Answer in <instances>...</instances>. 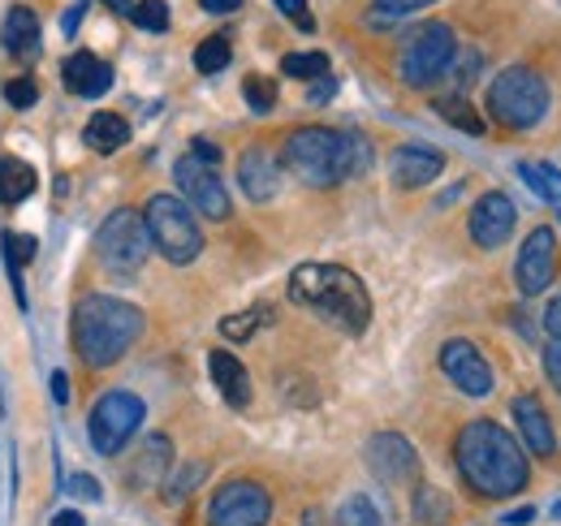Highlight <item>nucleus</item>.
Masks as SVG:
<instances>
[{
	"label": "nucleus",
	"instance_id": "5",
	"mask_svg": "<svg viewBox=\"0 0 561 526\" xmlns=\"http://www.w3.org/2000/svg\"><path fill=\"white\" fill-rule=\"evenodd\" d=\"M549 82L531 66L501 69L489 82V117L505 130H536L549 117Z\"/></svg>",
	"mask_w": 561,
	"mask_h": 526
},
{
	"label": "nucleus",
	"instance_id": "14",
	"mask_svg": "<svg viewBox=\"0 0 561 526\" xmlns=\"http://www.w3.org/2000/svg\"><path fill=\"white\" fill-rule=\"evenodd\" d=\"M514 220H518V207H514V198L510 195H501V191L480 195L476 198V207H471V220H467L471 242H476V247H484V251L505 247V242H510V233H514Z\"/></svg>",
	"mask_w": 561,
	"mask_h": 526
},
{
	"label": "nucleus",
	"instance_id": "17",
	"mask_svg": "<svg viewBox=\"0 0 561 526\" xmlns=\"http://www.w3.org/2000/svg\"><path fill=\"white\" fill-rule=\"evenodd\" d=\"M514 427H518L523 445H527L536 458H553V454H558V432H553V419H549V410L540 405V397H536V393L514 397Z\"/></svg>",
	"mask_w": 561,
	"mask_h": 526
},
{
	"label": "nucleus",
	"instance_id": "42",
	"mask_svg": "<svg viewBox=\"0 0 561 526\" xmlns=\"http://www.w3.org/2000/svg\"><path fill=\"white\" fill-rule=\"evenodd\" d=\"M191 156H195V160H204V164H211V169L220 164V147L208 142V138H195V142H191Z\"/></svg>",
	"mask_w": 561,
	"mask_h": 526
},
{
	"label": "nucleus",
	"instance_id": "25",
	"mask_svg": "<svg viewBox=\"0 0 561 526\" xmlns=\"http://www.w3.org/2000/svg\"><path fill=\"white\" fill-rule=\"evenodd\" d=\"M432 108H436L454 130L484 134V117L471 108V100H467V95H436V100H432Z\"/></svg>",
	"mask_w": 561,
	"mask_h": 526
},
{
	"label": "nucleus",
	"instance_id": "16",
	"mask_svg": "<svg viewBox=\"0 0 561 526\" xmlns=\"http://www.w3.org/2000/svg\"><path fill=\"white\" fill-rule=\"evenodd\" d=\"M440 169H445V156H440L436 147H423V142L398 147L393 160H389V178H393V186H402V191L432 186V182L440 178Z\"/></svg>",
	"mask_w": 561,
	"mask_h": 526
},
{
	"label": "nucleus",
	"instance_id": "21",
	"mask_svg": "<svg viewBox=\"0 0 561 526\" xmlns=\"http://www.w3.org/2000/svg\"><path fill=\"white\" fill-rule=\"evenodd\" d=\"M208 371H211V385H216V393L225 397L233 410L251 405V376H247L242 358H233L229 350H211V354H208Z\"/></svg>",
	"mask_w": 561,
	"mask_h": 526
},
{
	"label": "nucleus",
	"instance_id": "45",
	"mask_svg": "<svg viewBox=\"0 0 561 526\" xmlns=\"http://www.w3.org/2000/svg\"><path fill=\"white\" fill-rule=\"evenodd\" d=\"M199 4H204V13H238L242 0H199Z\"/></svg>",
	"mask_w": 561,
	"mask_h": 526
},
{
	"label": "nucleus",
	"instance_id": "22",
	"mask_svg": "<svg viewBox=\"0 0 561 526\" xmlns=\"http://www.w3.org/2000/svg\"><path fill=\"white\" fill-rule=\"evenodd\" d=\"M169 470H173V445H169V436H147L139 458L130 461V470H126V479L135 488H156Z\"/></svg>",
	"mask_w": 561,
	"mask_h": 526
},
{
	"label": "nucleus",
	"instance_id": "18",
	"mask_svg": "<svg viewBox=\"0 0 561 526\" xmlns=\"http://www.w3.org/2000/svg\"><path fill=\"white\" fill-rule=\"evenodd\" d=\"M238 186L251 203H268L280 191V160L268 147H247L238 160Z\"/></svg>",
	"mask_w": 561,
	"mask_h": 526
},
{
	"label": "nucleus",
	"instance_id": "12",
	"mask_svg": "<svg viewBox=\"0 0 561 526\" xmlns=\"http://www.w3.org/2000/svg\"><path fill=\"white\" fill-rule=\"evenodd\" d=\"M173 178H178L191 211H199L204 220H229V195H225V182L216 178L211 164L195 160V156H182L173 164Z\"/></svg>",
	"mask_w": 561,
	"mask_h": 526
},
{
	"label": "nucleus",
	"instance_id": "19",
	"mask_svg": "<svg viewBox=\"0 0 561 526\" xmlns=\"http://www.w3.org/2000/svg\"><path fill=\"white\" fill-rule=\"evenodd\" d=\"M0 44L9 57H22V61H35L39 57V44H44V31H39V18L35 9L26 4H13L4 13V26H0Z\"/></svg>",
	"mask_w": 561,
	"mask_h": 526
},
{
	"label": "nucleus",
	"instance_id": "24",
	"mask_svg": "<svg viewBox=\"0 0 561 526\" xmlns=\"http://www.w3.org/2000/svg\"><path fill=\"white\" fill-rule=\"evenodd\" d=\"M31 195H35V169H31L26 160L4 156V160H0V198H4L9 207H18V203H26Z\"/></svg>",
	"mask_w": 561,
	"mask_h": 526
},
{
	"label": "nucleus",
	"instance_id": "40",
	"mask_svg": "<svg viewBox=\"0 0 561 526\" xmlns=\"http://www.w3.org/2000/svg\"><path fill=\"white\" fill-rule=\"evenodd\" d=\"M70 492L73 496H87V501H100V496H104V492H100V479H91V474H73Z\"/></svg>",
	"mask_w": 561,
	"mask_h": 526
},
{
	"label": "nucleus",
	"instance_id": "38",
	"mask_svg": "<svg viewBox=\"0 0 561 526\" xmlns=\"http://www.w3.org/2000/svg\"><path fill=\"white\" fill-rule=\"evenodd\" d=\"M277 9L298 26V31H316V18H311V9H307V0H277Z\"/></svg>",
	"mask_w": 561,
	"mask_h": 526
},
{
	"label": "nucleus",
	"instance_id": "50",
	"mask_svg": "<svg viewBox=\"0 0 561 526\" xmlns=\"http://www.w3.org/2000/svg\"><path fill=\"white\" fill-rule=\"evenodd\" d=\"M302 526H324V514H320V510H311V514L302 518Z\"/></svg>",
	"mask_w": 561,
	"mask_h": 526
},
{
	"label": "nucleus",
	"instance_id": "36",
	"mask_svg": "<svg viewBox=\"0 0 561 526\" xmlns=\"http://www.w3.org/2000/svg\"><path fill=\"white\" fill-rule=\"evenodd\" d=\"M415 518H420V523H445V518H449L445 496L432 492V488H420V496H415Z\"/></svg>",
	"mask_w": 561,
	"mask_h": 526
},
{
	"label": "nucleus",
	"instance_id": "34",
	"mask_svg": "<svg viewBox=\"0 0 561 526\" xmlns=\"http://www.w3.org/2000/svg\"><path fill=\"white\" fill-rule=\"evenodd\" d=\"M130 22H135L139 31L164 35V31H169V4H164V0H139V4L130 9Z\"/></svg>",
	"mask_w": 561,
	"mask_h": 526
},
{
	"label": "nucleus",
	"instance_id": "32",
	"mask_svg": "<svg viewBox=\"0 0 561 526\" xmlns=\"http://www.w3.org/2000/svg\"><path fill=\"white\" fill-rule=\"evenodd\" d=\"M204 479H208V461H191V466H182V470L164 483V501H186Z\"/></svg>",
	"mask_w": 561,
	"mask_h": 526
},
{
	"label": "nucleus",
	"instance_id": "44",
	"mask_svg": "<svg viewBox=\"0 0 561 526\" xmlns=\"http://www.w3.org/2000/svg\"><path fill=\"white\" fill-rule=\"evenodd\" d=\"M545 329H549V341H561V298L549 302V311H545Z\"/></svg>",
	"mask_w": 561,
	"mask_h": 526
},
{
	"label": "nucleus",
	"instance_id": "29",
	"mask_svg": "<svg viewBox=\"0 0 561 526\" xmlns=\"http://www.w3.org/2000/svg\"><path fill=\"white\" fill-rule=\"evenodd\" d=\"M264 320H273V311H268V307H251V311L225 316V320H220V336H229V341H251Z\"/></svg>",
	"mask_w": 561,
	"mask_h": 526
},
{
	"label": "nucleus",
	"instance_id": "41",
	"mask_svg": "<svg viewBox=\"0 0 561 526\" xmlns=\"http://www.w3.org/2000/svg\"><path fill=\"white\" fill-rule=\"evenodd\" d=\"M333 95H337V78H333V73H324V78H316V87H311V95H307V100H311V104H324V100H333Z\"/></svg>",
	"mask_w": 561,
	"mask_h": 526
},
{
	"label": "nucleus",
	"instance_id": "26",
	"mask_svg": "<svg viewBox=\"0 0 561 526\" xmlns=\"http://www.w3.org/2000/svg\"><path fill=\"white\" fill-rule=\"evenodd\" d=\"M518 173H523V182L536 191V198L561 207V173L553 164H518Z\"/></svg>",
	"mask_w": 561,
	"mask_h": 526
},
{
	"label": "nucleus",
	"instance_id": "35",
	"mask_svg": "<svg viewBox=\"0 0 561 526\" xmlns=\"http://www.w3.org/2000/svg\"><path fill=\"white\" fill-rule=\"evenodd\" d=\"M229 39H220V35H211V39H204L199 48H195V69L199 73H220V69L229 66Z\"/></svg>",
	"mask_w": 561,
	"mask_h": 526
},
{
	"label": "nucleus",
	"instance_id": "10",
	"mask_svg": "<svg viewBox=\"0 0 561 526\" xmlns=\"http://www.w3.org/2000/svg\"><path fill=\"white\" fill-rule=\"evenodd\" d=\"M268 514H273V496L255 479H229L211 496L208 526H264Z\"/></svg>",
	"mask_w": 561,
	"mask_h": 526
},
{
	"label": "nucleus",
	"instance_id": "48",
	"mask_svg": "<svg viewBox=\"0 0 561 526\" xmlns=\"http://www.w3.org/2000/svg\"><path fill=\"white\" fill-rule=\"evenodd\" d=\"M53 526H87V523H82L78 510H61V514H53Z\"/></svg>",
	"mask_w": 561,
	"mask_h": 526
},
{
	"label": "nucleus",
	"instance_id": "4",
	"mask_svg": "<svg viewBox=\"0 0 561 526\" xmlns=\"http://www.w3.org/2000/svg\"><path fill=\"white\" fill-rule=\"evenodd\" d=\"M142 332V311L135 302L108 298V294H87L73 302L70 336L73 350L87 367H113L130 354V345L139 341Z\"/></svg>",
	"mask_w": 561,
	"mask_h": 526
},
{
	"label": "nucleus",
	"instance_id": "6",
	"mask_svg": "<svg viewBox=\"0 0 561 526\" xmlns=\"http://www.w3.org/2000/svg\"><path fill=\"white\" fill-rule=\"evenodd\" d=\"M142 225H147V238L151 247L164 255L169 263L186 267L204 255V229L195 220V211L186 207V198L178 195H151L142 207Z\"/></svg>",
	"mask_w": 561,
	"mask_h": 526
},
{
	"label": "nucleus",
	"instance_id": "13",
	"mask_svg": "<svg viewBox=\"0 0 561 526\" xmlns=\"http://www.w3.org/2000/svg\"><path fill=\"white\" fill-rule=\"evenodd\" d=\"M440 371L449 376V385L467 397H489L492 393V367L480 354V345H471L467 336H454L440 345Z\"/></svg>",
	"mask_w": 561,
	"mask_h": 526
},
{
	"label": "nucleus",
	"instance_id": "20",
	"mask_svg": "<svg viewBox=\"0 0 561 526\" xmlns=\"http://www.w3.org/2000/svg\"><path fill=\"white\" fill-rule=\"evenodd\" d=\"M61 78H66V87H70L73 95L100 100L113 87V66L100 61L95 53H73V57H66V66H61Z\"/></svg>",
	"mask_w": 561,
	"mask_h": 526
},
{
	"label": "nucleus",
	"instance_id": "1",
	"mask_svg": "<svg viewBox=\"0 0 561 526\" xmlns=\"http://www.w3.org/2000/svg\"><path fill=\"white\" fill-rule=\"evenodd\" d=\"M454 461L467 479V488L484 501H505V496H518L531 479V461L518 449V441L492 423V419H476L458 432L454 441Z\"/></svg>",
	"mask_w": 561,
	"mask_h": 526
},
{
	"label": "nucleus",
	"instance_id": "46",
	"mask_svg": "<svg viewBox=\"0 0 561 526\" xmlns=\"http://www.w3.org/2000/svg\"><path fill=\"white\" fill-rule=\"evenodd\" d=\"M82 13H87V0H78L70 13H66V22H61V31H66V35H73V31H78V18H82Z\"/></svg>",
	"mask_w": 561,
	"mask_h": 526
},
{
	"label": "nucleus",
	"instance_id": "33",
	"mask_svg": "<svg viewBox=\"0 0 561 526\" xmlns=\"http://www.w3.org/2000/svg\"><path fill=\"white\" fill-rule=\"evenodd\" d=\"M337 526H385V523H380V510L363 492H354V496L342 501V510H337Z\"/></svg>",
	"mask_w": 561,
	"mask_h": 526
},
{
	"label": "nucleus",
	"instance_id": "51",
	"mask_svg": "<svg viewBox=\"0 0 561 526\" xmlns=\"http://www.w3.org/2000/svg\"><path fill=\"white\" fill-rule=\"evenodd\" d=\"M558 514H561V505H558Z\"/></svg>",
	"mask_w": 561,
	"mask_h": 526
},
{
	"label": "nucleus",
	"instance_id": "49",
	"mask_svg": "<svg viewBox=\"0 0 561 526\" xmlns=\"http://www.w3.org/2000/svg\"><path fill=\"white\" fill-rule=\"evenodd\" d=\"M104 4L117 9V13H130V9H135V0H104Z\"/></svg>",
	"mask_w": 561,
	"mask_h": 526
},
{
	"label": "nucleus",
	"instance_id": "39",
	"mask_svg": "<svg viewBox=\"0 0 561 526\" xmlns=\"http://www.w3.org/2000/svg\"><path fill=\"white\" fill-rule=\"evenodd\" d=\"M545 376H549V385L561 393V341L545 345Z\"/></svg>",
	"mask_w": 561,
	"mask_h": 526
},
{
	"label": "nucleus",
	"instance_id": "2",
	"mask_svg": "<svg viewBox=\"0 0 561 526\" xmlns=\"http://www.w3.org/2000/svg\"><path fill=\"white\" fill-rule=\"evenodd\" d=\"M371 147L354 130H329V126H302L289 130L280 142V169H289L302 186L329 191L342 186L358 173H367Z\"/></svg>",
	"mask_w": 561,
	"mask_h": 526
},
{
	"label": "nucleus",
	"instance_id": "7",
	"mask_svg": "<svg viewBox=\"0 0 561 526\" xmlns=\"http://www.w3.org/2000/svg\"><path fill=\"white\" fill-rule=\"evenodd\" d=\"M458 57V39L445 22H423L415 26L407 39H402V53H398V78L415 91H427L432 82H440L449 66Z\"/></svg>",
	"mask_w": 561,
	"mask_h": 526
},
{
	"label": "nucleus",
	"instance_id": "9",
	"mask_svg": "<svg viewBox=\"0 0 561 526\" xmlns=\"http://www.w3.org/2000/svg\"><path fill=\"white\" fill-rule=\"evenodd\" d=\"M95 251H100V263H104L108 272H122V276H126V272H139L142 263H147V251H151L142 211H130V207L113 211V216L100 225V233H95Z\"/></svg>",
	"mask_w": 561,
	"mask_h": 526
},
{
	"label": "nucleus",
	"instance_id": "15",
	"mask_svg": "<svg viewBox=\"0 0 561 526\" xmlns=\"http://www.w3.org/2000/svg\"><path fill=\"white\" fill-rule=\"evenodd\" d=\"M367 466H371V474L385 479V483H411V479L420 474V454H415V445H411L407 436H398V432H376V436L367 441Z\"/></svg>",
	"mask_w": 561,
	"mask_h": 526
},
{
	"label": "nucleus",
	"instance_id": "43",
	"mask_svg": "<svg viewBox=\"0 0 561 526\" xmlns=\"http://www.w3.org/2000/svg\"><path fill=\"white\" fill-rule=\"evenodd\" d=\"M48 389H53V401H57V405H66V401H70V376H66V371H53Z\"/></svg>",
	"mask_w": 561,
	"mask_h": 526
},
{
	"label": "nucleus",
	"instance_id": "30",
	"mask_svg": "<svg viewBox=\"0 0 561 526\" xmlns=\"http://www.w3.org/2000/svg\"><path fill=\"white\" fill-rule=\"evenodd\" d=\"M4 260H9L18 294H22V267L35 260V238H31V233H4Z\"/></svg>",
	"mask_w": 561,
	"mask_h": 526
},
{
	"label": "nucleus",
	"instance_id": "31",
	"mask_svg": "<svg viewBox=\"0 0 561 526\" xmlns=\"http://www.w3.org/2000/svg\"><path fill=\"white\" fill-rule=\"evenodd\" d=\"M242 95H247L251 113H273V108H277V82H273V78H264V73H247Z\"/></svg>",
	"mask_w": 561,
	"mask_h": 526
},
{
	"label": "nucleus",
	"instance_id": "23",
	"mask_svg": "<svg viewBox=\"0 0 561 526\" xmlns=\"http://www.w3.org/2000/svg\"><path fill=\"white\" fill-rule=\"evenodd\" d=\"M126 138H130V126H126L122 113H95V117L87 122V130H82V142H87L91 151H100V156L126 147Z\"/></svg>",
	"mask_w": 561,
	"mask_h": 526
},
{
	"label": "nucleus",
	"instance_id": "52",
	"mask_svg": "<svg viewBox=\"0 0 561 526\" xmlns=\"http://www.w3.org/2000/svg\"><path fill=\"white\" fill-rule=\"evenodd\" d=\"M558 216H561V207H558Z\"/></svg>",
	"mask_w": 561,
	"mask_h": 526
},
{
	"label": "nucleus",
	"instance_id": "3",
	"mask_svg": "<svg viewBox=\"0 0 561 526\" xmlns=\"http://www.w3.org/2000/svg\"><path fill=\"white\" fill-rule=\"evenodd\" d=\"M289 298L298 307L316 311L320 320H329L333 329L351 332V336H358L371 320L367 285L342 263H302V267H294L289 272Z\"/></svg>",
	"mask_w": 561,
	"mask_h": 526
},
{
	"label": "nucleus",
	"instance_id": "28",
	"mask_svg": "<svg viewBox=\"0 0 561 526\" xmlns=\"http://www.w3.org/2000/svg\"><path fill=\"white\" fill-rule=\"evenodd\" d=\"M280 73L298 78V82H316L329 73V57L324 53H289V57H280Z\"/></svg>",
	"mask_w": 561,
	"mask_h": 526
},
{
	"label": "nucleus",
	"instance_id": "27",
	"mask_svg": "<svg viewBox=\"0 0 561 526\" xmlns=\"http://www.w3.org/2000/svg\"><path fill=\"white\" fill-rule=\"evenodd\" d=\"M427 4H436V0H371L367 22H371V26H393V22L420 13V9H427Z\"/></svg>",
	"mask_w": 561,
	"mask_h": 526
},
{
	"label": "nucleus",
	"instance_id": "8",
	"mask_svg": "<svg viewBox=\"0 0 561 526\" xmlns=\"http://www.w3.org/2000/svg\"><path fill=\"white\" fill-rule=\"evenodd\" d=\"M142 419H147V405H142L139 393H130V389H108V393L91 405V419H87V436H91L95 454L117 458V454L135 441Z\"/></svg>",
	"mask_w": 561,
	"mask_h": 526
},
{
	"label": "nucleus",
	"instance_id": "47",
	"mask_svg": "<svg viewBox=\"0 0 561 526\" xmlns=\"http://www.w3.org/2000/svg\"><path fill=\"white\" fill-rule=\"evenodd\" d=\"M531 518H536V510L523 505V510H510V514H505V526H527Z\"/></svg>",
	"mask_w": 561,
	"mask_h": 526
},
{
	"label": "nucleus",
	"instance_id": "37",
	"mask_svg": "<svg viewBox=\"0 0 561 526\" xmlns=\"http://www.w3.org/2000/svg\"><path fill=\"white\" fill-rule=\"evenodd\" d=\"M4 100L13 104V108H35V100H39V87H35V78H9L4 82Z\"/></svg>",
	"mask_w": 561,
	"mask_h": 526
},
{
	"label": "nucleus",
	"instance_id": "11",
	"mask_svg": "<svg viewBox=\"0 0 561 526\" xmlns=\"http://www.w3.org/2000/svg\"><path fill=\"white\" fill-rule=\"evenodd\" d=\"M553 272H558V238L549 225H540L523 238L518 260H514V281H518L523 298H540L553 285Z\"/></svg>",
	"mask_w": 561,
	"mask_h": 526
}]
</instances>
